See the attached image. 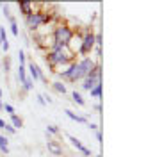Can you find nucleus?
I'll list each match as a JSON object with an SVG mask.
<instances>
[{"label":"nucleus","instance_id":"nucleus-1","mask_svg":"<svg viewBox=\"0 0 155 157\" xmlns=\"http://www.w3.org/2000/svg\"><path fill=\"white\" fill-rule=\"evenodd\" d=\"M45 59H47V64L50 66V70L55 71L57 66H68V64H71V63L75 61V54H71L70 48L66 47L64 50H57V52L48 50L47 56H45Z\"/></svg>","mask_w":155,"mask_h":157},{"label":"nucleus","instance_id":"nucleus-2","mask_svg":"<svg viewBox=\"0 0 155 157\" xmlns=\"http://www.w3.org/2000/svg\"><path fill=\"white\" fill-rule=\"evenodd\" d=\"M54 20V16H52V13H48V11H32L29 16H25V25H27V29L29 30H39L43 25H48L50 21Z\"/></svg>","mask_w":155,"mask_h":157},{"label":"nucleus","instance_id":"nucleus-3","mask_svg":"<svg viewBox=\"0 0 155 157\" xmlns=\"http://www.w3.org/2000/svg\"><path fill=\"white\" fill-rule=\"evenodd\" d=\"M73 34H75V30L71 29L70 25H66V23H59L57 27L54 29L52 41H54V43H59V45H64V47H68L70 41L73 39Z\"/></svg>","mask_w":155,"mask_h":157},{"label":"nucleus","instance_id":"nucleus-4","mask_svg":"<svg viewBox=\"0 0 155 157\" xmlns=\"http://www.w3.org/2000/svg\"><path fill=\"white\" fill-rule=\"evenodd\" d=\"M93 48H95V30H93V27H87L86 32L82 34L80 47H78L77 54L80 56V59L82 57H89V54L93 52Z\"/></svg>","mask_w":155,"mask_h":157},{"label":"nucleus","instance_id":"nucleus-5","mask_svg":"<svg viewBox=\"0 0 155 157\" xmlns=\"http://www.w3.org/2000/svg\"><path fill=\"white\" fill-rule=\"evenodd\" d=\"M59 75H61L62 80H68V82H73V84H75V82H82V78H84L82 71H80V68H78L77 61H73L71 64H68L66 70L59 71Z\"/></svg>","mask_w":155,"mask_h":157},{"label":"nucleus","instance_id":"nucleus-6","mask_svg":"<svg viewBox=\"0 0 155 157\" xmlns=\"http://www.w3.org/2000/svg\"><path fill=\"white\" fill-rule=\"evenodd\" d=\"M25 68L29 70V75H30V80H32V82H34V80H43L45 84H48L47 77L43 75V71L39 70V66L36 64V63H29V64H25Z\"/></svg>","mask_w":155,"mask_h":157},{"label":"nucleus","instance_id":"nucleus-7","mask_svg":"<svg viewBox=\"0 0 155 157\" xmlns=\"http://www.w3.org/2000/svg\"><path fill=\"white\" fill-rule=\"evenodd\" d=\"M78 63V68H80V71H82V75H84V78L91 73V70L96 66V61L93 57H82L80 61H77Z\"/></svg>","mask_w":155,"mask_h":157},{"label":"nucleus","instance_id":"nucleus-8","mask_svg":"<svg viewBox=\"0 0 155 157\" xmlns=\"http://www.w3.org/2000/svg\"><path fill=\"white\" fill-rule=\"evenodd\" d=\"M68 139H70L71 147L75 148V150H78V152H82V154H84L86 157H91V150H89L87 147H84V145H82V143H80V141H78V139H77L75 136H68Z\"/></svg>","mask_w":155,"mask_h":157},{"label":"nucleus","instance_id":"nucleus-9","mask_svg":"<svg viewBox=\"0 0 155 157\" xmlns=\"http://www.w3.org/2000/svg\"><path fill=\"white\" fill-rule=\"evenodd\" d=\"M47 148H48V152H52L54 155H62V147H61L59 141L48 139V141H47Z\"/></svg>","mask_w":155,"mask_h":157},{"label":"nucleus","instance_id":"nucleus-10","mask_svg":"<svg viewBox=\"0 0 155 157\" xmlns=\"http://www.w3.org/2000/svg\"><path fill=\"white\" fill-rule=\"evenodd\" d=\"M34 4L32 2H27V0H23V2H18V9H20V13L23 14V16H29L30 13L34 11Z\"/></svg>","mask_w":155,"mask_h":157},{"label":"nucleus","instance_id":"nucleus-11","mask_svg":"<svg viewBox=\"0 0 155 157\" xmlns=\"http://www.w3.org/2000/svg\"><path fill=\"white\" fill-rule=\"evenodd\" d=\"M64 113H66V116H68L70 120H73L75 123H87V120H86L84 116H80V114H75V113H73V111H70V109H66Z\"/></svg>","mask_w":155,"mask_h":157},{"label":"nucleus","instance_id":"nucleus-12","mask_svg":"<svg viewBox=\"0 0 155 157\" xmlns=\"http://www.w3.org/2000/svg\"><path fill=\"white\" fill-rule=\"evenodd\" d=\"M0 152L2 154H9V139L4 136V134H0Z\"/></svg>","mask_w":155,"mask_h":157},{"label":"nucleus","instance_id":"nucleus-13","mask_svg":"<svg viewBox=\"0 0 155 157\" xmlns=\"http://www.w3.org/2000/svg\"><path fill=\"white\" fill-rule=\"evenodd\" d=\"M16 78H18V82H25V78H27V68L25 66H21L18 64V70H16Z\"/></svg>","mask_w":155,"mask_h":157},{"label":"nucleus","instance_id":"nucleus-14","mask_svg":"<svg viewBox=\"0 0 155 157\" xmlns=\"http://www.w3.org/2000/svg\"><path fill=\"white\" fill-rule=\"evenodd\" d=\"M71 100H73L77 105H80V107H84V105H86V100L82 98V95H80L78 91H71Z\"/></svg>","mask_w":155,"mask_h":157},{"label":"nucleus","instance_id":"nucleus-15","mask_svg":"<svg viewBox=\"0 0 155 157\" xmlns=\"http://www.w3.org/2000/svg\"><path fill=\"white\" fill-rule=\"evenodd\" d=\"M9 27H11V34H13L14 38H18L20 30H18V23H16V18H14V16H11L9 18Z\"/></svg>","mask_w":155,"mask_h":157},{"label":"nucleus","instance_id":"nucleus-16","mask_svg":"<svg viewBox=\"0 0 155 157\" xmlns=\"http://www.w3.org/2000/svg\"><path fill=\"white\" fill-rule=\"evenodd\" d=\"M11 125H13L14 130H18V128L23 127V120H21L18 114H13V116H11Z\"/></svg>","mask_w":155,"mask_h":157},{"label":"nucleus","instance_id":"nucleus-17","mask_svg":"<svg viewBox=\"0 0 155 157\" xmlns=\"http://www.w3.org/2000/svg\"><path fill=\"white\" fill-rule=\"evenodd\" d=\"M89 95H91V98H102V82L89 89Z\"/></svg>","mask_w":155,"mask_h":157},{"label":"nucleus","instance_id":"nucleus-18","mask_svg":"<svg viewBox=\"0 0 155 157\" xmlns=\"http://www.w3.org/2000/svg\"><path fill=\"white\" fill-rule=\"evenodd\" d=\"M52 88L55 89L57 93H61V95H66V86H64L61 80H57V82H52Z\"/></svg>","mask_w":155,"mask_h":157},{"label":"nucleus","instance_id":"nucleus-19","mask_svg":"<svg viewBox=\"0 0 155 157\" xmlns=\"http://www.w3.org/2000/svg\"><path fill=\"white\" fill-rule=\"evenodd\" d=\"M2 71H6V75L11 71V59L9 57L2 59Z\"/></svg>","mask_w":155,"mask_h":157},{"label":"nucleus","instance_id":"nucleus-20","mask_svg":"<svg viewBox=\"0 0 155 157\" xmlns=\"http://www.w3.org/2000/svg\"><path fill=\"white\" fill-rule=\"evenodd\" d=\"M32 84H34V82L30 80V77H27V78H25V82L21 84V88H23V91H25V93H27V91H30V89H32Z\"/></svg>","mask_w":155,"mask_h":157},{"label":"nucleus","instance_id":"nucleus-21","mask_svg":"<svg viewBox=\"0 0 155 157\" xmlns=\"http://www.w3.org/2000/svg\"><path fill=\"white\" fill-rule=\"evenodd\" d=\"M2 6V13H4V16L9 20L11 18V9H9V4H0Z\"/></svg>","mask_w":155,"mask_h":157},{"label":"nucleus","instance_id":"nucleus-22","mask_svg":"<svg viewBox=\"0 0 155 157\" xmlns=\"http://www.w3.org/2000/svg\"><path fill=\"white\" fill-rule=\"evenodd\" d=\"M4 111H6V113H7V114H9V116H13V114H16V113H14V107H13V105H11V104H4Z\"/></svg>","mask_w":155,"mask_h":157},{"label":"nucleus","instance_id":"nucleus-23","mask_svg":"<svg viewBox=\"0 0 155 157\" xmlns=\"http://www.w3.org/2000/svg\"><path fill=\"white\" fill-rule=\"evenodd\" d=\"M48 134H59V127L57 125H48L47 127V136Z\"/></svg>","mask_w":155,"mask_h":157},{"label":"nucleus","instance_id":"nucleus-24","mask_svg":"<svg viewBox=\"0 0 155 157\" xmlns=\"http://www.w3.org/2000/svg\"><path fill=\"white\" fill-rule=\"evenodd\" d=\"M18 63L21 66H25V54H23V50H18Z\"/></svg>","mask_w":155,"mask_h":157},{"label":"nucleus","instance_id":"nucleus-25","mask_svg":"<svg viewBox=\"0 0 155 157\" xmlns=\"http://www.w3.org/2000/svg\"><path fill=\"white\" fill-rule=\"evenodd\" d=\"M2 130H6L7 134H16V130L13 128V125H11V123H6V127L2 128Z\"/></svg>","mask_w":155,"mask_h":157},{"label":"nucleus","instance_id":"nucleus-26","mask_svg":"<svg viewBox=\"0 0 155 157\" xmlns=\"http://www.w3.org/2000/svg\"><path fill=\"white\" fill-rule=\"evenodd\" d=\"M96 132V139H98V143H102L104 141V134H102V130H95Z\"/></svg>","mask_w":155,"mask_h":157},{"label":"nucleus","instance_id":"nucleus-27","mask_svg":"<svg viewBox=\"0 0 155 157\" xmlns=\"http://www.w3.org/2000/svg\"><path fill=\"white\" fill-rule=\"evenodd\" d=\"M93 50H95V54H96V57H98V59L102 57V47H95Z\"/></svg>","mask_w":155,"mask_h":157},{"label":"nucleus","instance_id":"nucleus-28","mask_svg":"<svg viewBox=\"0 0 155 157\" xmlns=\"http://www.w3.org/2000/svg\"><path fill=\"white\" fill-rule=\"evenodd\" d=\"M38 102L41 104V105H47V102H45V97H43V95H39L38 97Z\"/></svg>","mask_w":155,"mask_h":157},{"label":"nucleus","instance_id":"nucleus-29","mask_svg":"<svg viewBox=\"0 0 155 157\" xmlns=\"http://www.w3.org/2000/svg\"><path fill=\"white\" fill-rule=\"evenodd\" d=\"M87 127L91 128V130H98V125H96V123H87Z\"/></svg>","mask_w":155,"mask_h":157},{"label":"nucleus","instance_id":"nucleus-30","mask_svg":"<svg viewBox=\"0 0 155 157\" xmlns=\"http://www.w3.org/2000/svg\"><path fill=\"white\" fill-rule=\"evenodd\" d=\"M95 111H96V113H102V104H96V105H95Z\"/></svg>","mask_w":155,"mask_h":157},{"label":"nucleus","instance_id":"nucleus-31","mask_svg":"<svg viewBox=\"0 0 155 157\" xmlns=\"http://www.w3.org/2000/svg\"><path fill=\"white\" fill-rule=\"evenodd\" d=\"M4 127H6V121H4V120L0 118V128H4Z\"/></svg>","mask_w":155,"mask_h":157},{"label":"nucleus","instance_id":"nucleus-32","mask_svg":"<svg viewBox=\"0 0 155 157\" xmlns=\"http://www.w3.org/2000/svg\"><path fill=\"white\" fill-rule=\"evenodd\" d=\"M2 107H4V104H2V100H0V111H2Z\"/></svg>","mask_w":155,"mask_h":157},{"label":"nucleus","instance_id":"nucleus-33","mask_svg":"<svg viewBox=\"0 0 155 157\" xmlns=\"http://www.w3.org/2000/svg\"><path fill=\"white\" fill-rule=\"evenodd\" d=\"M0 71H2V59H0Z\"/></svg>","mask_w":155,"mask_h":157},{"label":"nucleus","instance_id":"nucleus-34","mask_svg":"<svg viewBox=\"0 0 155 157\" xmlns=\"http://www.w3.org/2000/svg\"><path fill=\"white\" fill-rule=\"evenodd\" d=\"M96 157H102V155H100V154H98V155H96Z\"/></svg>","mask_w":155,"mask_h":157},{"label":"nucleus","instance_id":"nucleus-35","mask_svg":"<svg viewBox=\"0 0 155 157\" xmlns=\"http://www.w3.org/2000/svg\"><path fill=\"white\" fill-rule=\"evenodd\" d=\"M84 157H86V155H84Z\"/></svg>","mask_w":155,"mask_h":157}]
</instances>
